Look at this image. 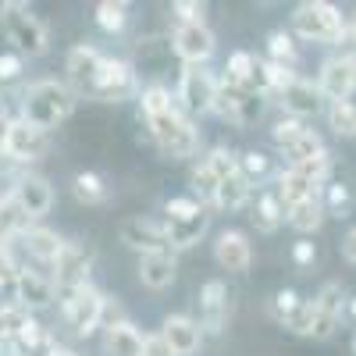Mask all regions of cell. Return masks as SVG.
Instances as JSON below:
<instances>
[{
	"instance_id": "cell-39",
	"label": "cell",
	"mask_w": 356,
	"mask_h": 356,
	"mask_svg": "<svg viewBox=\"0 0 356 356\" xmlns=\"http://www.w3.org/2000/svg\"><path fill=\"white\" fill-rule=\"evenodd\" d=\"M139 107H143V118H150V114H161V111H171L175 100L164 86H150V89H143L139 93Z\"/></svg>"
},
{
	"instance_id": "cell-53",
	"label": "cell",
	"mask_w": 356,
	"mask_h": 356,
	"mask_svg": "<svg viewBox=\"0 0 356 356\" xmlns=\"http://www.w3.org/2000/svg\"><path fill=\"white\" fill-rule=\"evenodd\" d=\"M342 257H346L349 264H356V228L346 232V239H342Z\"/></svg>"
},
{
	"instance_id": "cell-46",
	"label": "cell",
	"mask_w": 356,
	"mask_h": 356,
	"mask_svg": "<svg viewBox=\"0 0 356 356\" xmlns=\"http://www.w3.org/2000/svg\"><path fill=\"white\" fill-rule=\"evenodd\" d=\"M349 203H353V193H349V186H346V182H335V186H328V207H324V211H332V214L346 218Z\"/></svg>"
},
{
	"instance_id": "cell-32",
	"label": "cell",
	"mask_w": 356,
	"mask_h": 356,
	"mask_svg": "<svg viewBox=\"0 0 356 356\" xmlns=\"http://www.w3.org/2000/svg\"><path fill=\"white\" fill-rule=\"evenodd\" d=\"M253 72H257V57L246 54V50H235L225 65V82L239 86V89H253ZM257 93V89H253Z\"/></svg>"
},
{
	"instance_id": "cell-17",
	"label": "cell",
	"mask_w": 356,
	"mask_h": 356,
	"mask_svg": "<svg viewBox=\"0 0 356 356\" xmlns=\"http://www.w3.org/2000/svg\"><path fill=\"white\" fill-rule=\"evenodd\" d=\"M11 196H15V203L22 207V214L29 221L50 214V207H54V189H50V182L43 175H22Z\"/></svg>"
},
{
	"instance_id": "cell-16",
	"label": "cell",
	"mask_w": 356,
	"mask_h": 356,
	"mask_svg": "<svg viewBox=\"0 0 356 356\" xmlns=\"http://www.w3.org/2000/svg\"><path fill=\"white\" fill-rule=\"evenodd\" d=\"M310 310H314V339H332L335 328H339V317H342V285L339 282H328L321 285V292L310 300Z\"/></svg>"
},
{
	"instance_id": "cell-48",
	"label": "cell",
	"mask_w": 356,
	"mask_h": 356,
	"mask_svg": "<svg viewBox=\"0 0 356 356\" xmlns=\"http://www.w3.org/2000/svg\"><path fill=\"white\" fill-rule=\"evenodd\" d=\"M25 72L22 54H0V82H18Z\"/></svg>"
},
{
	"instance_id": "cell-11",
	"label": "cell",
	"mask_w": 356,
	"mask_h": 356,
	"mask_svg": "<svg viewBox=\"0 0 356 356\" xmlns=\"http://www.w3.org/2000/svg\"><path fill=\"white\" fill-rule=\"evenodd\" d=\"M317 89H321V97H328L332 104L349 100L356 93V54H339L332 61H324Z\"/></svg>"
},
{
	"instance_id": "cell-27",
	"label": "cell",
	"mask_w": 356,
	"mask_h": 356,
	"mask_svg": "<svg viewBox=\"0 0 356 356\" xmlns=\"http://www.w3.org/2000/svg\"><path fill=\"white\" fill-rule=\"evenodd\" d=\"M275 193H278V200H282V203L289 207V211H292V207H300L303 200H314V196H317V186L310 182L307 175L296 171V168H285V171L278 175V186H275Z\"/></svg>"
},
{
	"instance_id": "cell-25",
	"label": "cell",
	"mask_w": 356,
	"mask_h": 356,
	"mask_svg": "<svg viewBox=\"0 0 356 356\" xmlns=\"http://www.w3.org/2000/svg\"><path fill=\"white\" fill-rule=\"evenodd\" d=\"M22 246L29 250V257H36V260H43V264H54L57 253L65 250V239H61L57 232L43 228V225H29V228L22 232Z\"/></svg>"
},
{
	"instance_id": "cell-13",
	"label": "cell",
	"mask_w": 356,
	"mask_h": 356,
	"mask_svg": "<svg viewBox=\"0 0 356 356\" xmlns=\"http://www.w3.org/2000/svg\"><path fill=\"white\" fill-rule=\"evenodd\" d=\"M122 243L136 253H168V225H157V221H146V218H125L122 228Z\"/></svg>"
},
{
	"instance_id": "cell-56",
	"label": "cell",
	"mask_w": 356,
	"mask_h": 356,
	"mask_svg": "<svg viewBox=\"0 0 356 356\" xmlns=\"http://www.w3.org/2000/svg\"><path fill=\"white\" fill-rule=\"evenodd\" d=\"M54 356H79V353H75V349H57Z\"/></svg>"
},
{
	"instance_id": "cell-29",
	"label": "cell",
	"mask_w": 356,
	"mask_h": 356,
	"mask_svg": "<svg viewBox=\"0 0 356 356\" xmlns=\"http://www.w3.org/2000/svg\"><path fill=\"white\" fill-rule=\"evenodd\" d=\"M214 203L221 207V211H243V207L250 203V182L243 175L225 178V182L218 186V193H214Z\"/></svg>"
},
{
	"instance_id": "cell-47",
	"label": "cell",
	"mask_w": 356,
	"mask_h": 356,
	"mask_svg": "<svg viewBox=\"0 0 356 356\" xmlns=\"http://www.w3.org/2000/svg\"><path fill=\"white\" fill-rule=\"evenodd\" d=\"M300 303H303V300H300V296H296L292 289H282V292L275 296V303H271V314L285 324V317H292L296 310H300Z\"/></svg>"
},
{
	"instance_id": "cell-36",
	"label": "cell",
	"mask_w": 356,
	"mask_h": 356,
	"mask_svg": "<svg viewBox=\"0 0 356 356\" xmlns=\"http://www.w3.org/2000/svg\"><path fill=\"white\" fill-rule=\"evenodd\" d=\"M29 321H33V314H29L25 307H18V303H0V342H8V339H15L18 332H25Z\"/></svg>"
},
{
	"instance_id": "cell-26",
	"label": "cell",
	"mask_w": 356,
	"mask_h": 356,
	"mask_svg": "<svg viewBox=\"0 0 356 356\" xmlns=\"http://www.w3.org/2000/svg\"><path fill=\"white\" fill-rule=\"evenodd\" d=\"M207 228H211V214H207V207H200L193 218L168 225V246H175V250H189V246H196L203 235H207Z\"/></svg>"
},
{
	"instance_id": "cell-6",
	"label": "cell",
	"mask_w": 356,
	"mask_h": 356,
	"mask_svg": "<svg viewBox=\"0 0 356 356\" xmlns=\"http://www.w3.org/2000/svg\"><path fill=\"white\" fill-rule=\"evenodd\" d=\"M136 68L129 61H122V57H104L100 65V75L93 82V89H89V100H104V104H118V100H129L136 97Z\"/></svg>"
},
{
	"instance_id": "cell-3",
	"label": "cell",
	"mask_w": 356,
	"mask_h": 356,
	"mask_svg": "<svg viewBox=\"0 0 356 356\" xmlns=\"http://www.w3.org/2000/svg\"><path fill=\"white\" fill-rule=\"evenodd\" d=\"M146 129H150V136H154V143L161 146V150L168 157H178V161L193 157L196 146H200V132L193 129V122L178 107L150 114V118H146Z\"/></svg>"
},
{
	"instance_id": "cell-50",
	"label": "cell",
	"mask_w": 356,
	"mask_h": 356,
	"mask_svg": "<svg viewBox=\"0 0 356 356\" xmlns=\"http://www.w3.org/2000/svg\"><path fill=\"white\" fill-rule=\"evenodd\" d=\"M203 4H200V0H178V4H175V15L178 18H182V22H203Z\"/></svg>"
},
{
	"instance_id": "cell-49",
	"label": "cell",
	"mask_w": 356,
	"mask_h": 356,
	"mask_svg": "<svg viewBox=\"0 0 356 356\" xmlns=\"http://www.w3.org/2000/svg\"><path fill=\"white\" fill-rule=\"evenodd\" d=\"M15 275H18V264H15L11 250L0 246V289H11L15 285Z\"/></svg>"
},
{
	"instance_id": "cell-18",
	"label": "cell",
	"mask_w": 356,
	"mask_h": 356,
	"mask_svg": "<svg viewBox=\"0 0 356 356\" xmlns=\"http://www.w3.org/2000/svg\"><path fill=\"white\" fill-rule=\"evenodd\" d=\"M11 289H15L18 307H25L29 314L50 307V303H54V296H57L54 278H43L40 271H29V267H18V275H15V285H11Z\"/></svg>"
},
{
	"instance_id": "cell-43",
	"label": "cell",
	"mask_w": 356,
	"mask_h": 356,
	"mask_svg": "<svg viewBox=\"0 0 356 356\" xmlns=\"http://www.w3.org/2000/svg\"><path fill=\"white\" fill-rule=\"evenodd\" d=\"M203 203H196L193 196H175V200H168L164 203V214H168V225H175V221H186V218H193L196 211H200Z\"/></svg>"
},
{
	"instance_id": "cell-30",
	"label": "cell",
	"mask_w": 356,
	"mask_h": 356,
	"mask_svg": "<svg viewBox=\"0 0 356 356\" xmlns=\"http://www.w3.org/2000/svg\"><path fill=\"white\" fill-rule=\"evenodd\" d=\"M324 214H328V211H324V203L314 196V200H303L300 207H292V211H289V225L300 235H310V232H317L324 225Z\"/></svg>"
},
{
	"instance_id": "cell-34",
	"label": "cell",
	"mask_w": 356,
	"mask_h": 356,
	"mask_svg": "<svg viewBox=\"0 0 356 356\" xmlns=\"http://www.w3.org/2000/svg\"><path fill=\"white\" fill-rule=\"evenodd\" d=\"M97 25L111 36L122 33V29L129 25V4H122V0H100L97 4Z\"/></svg>"
},
{
	"instance_id": "cell-20",
	"label": "cell",
	"mask_w": 356,
	"mask_h": 356,
	"mask_svg": "<svg viewBox=\"0 0 356 356\" xmlns=\"http://www.w3.org/2000/svg\"><path fill=\"white\" fill-rule=\"evenodd\" d=\"M161 335H164V342L171 346L175 356H193V353L203 346V328H200L193 317H186V314H171V317H164Z\"/></svg>"
},
{
	"instance_id": "cell-42",
	"label": "cell",
	"mask_w": 356,
	"mask_h": 356,
	"mask_svg": "<svg viewBox=\"0 0 356 356\" xmlns=\"http://www.w3.org/2000/svg\"><path fill=\"white\" fill-rule=\"evenodd\" d=\"M303 132H307V125L300 122V118H282V122L271 129V139H275L278 150H285V146H292V143L300 139Z\"/></svg>"
},
{
	"instance_id": "cell-35",
	"label": "cell",
	"mask_w": 356,
	"mask_h": 356,
	"mask_svg": "<svg viewBox=\"0 0 356 356\" xmlns=\"http://www.w3.org/2000/svg\"><path fill=\"white\" fill-rule=\"evenodd\" d=\"M292 164H303V161H314V157H321V154H328V150H324V139L314 132V129H307L300 139H296L292 146H285V150H282Z\"/></svg>"
},
{
	"instance_id": "cell-2",
	"label": "cell",
	"mask_w": 356,
	"mask_h": 356,
	"mask_svg": "<svg viewBox=\"0 0 356 356\" xmlns=\"http://www.w3.org/2000/svg\"><path fill=\"white\" fill-rule=\"evenodd\" d=\"M292 33L300 40H314V43H342L346 22L339 8L328 4V0H307V4L292 11Z\"/></svg>"
},
{
	"instance_id": "cell-28",
	"label": "cell",
	"mask_w": 356,
	"mask_h": 356,
	"mask_svg": "<svg viewBox=\"0 0 356 356\" xmlns=\"http://www.w3.org/2000/svg\"><path fill=\"white\" fill-rule=\"evenodd\" d=\"M285 218H289V207L278 200V193H275V189L257 196V207H253V225H257L260 232H275Z\"/></svg>"
},
{
	"instance_id": "cell-8",
	"label": "cell",
	"mask_w": 356,
	"mask_h": 356,
	"mask_svg": "<svg viewBox=\"0 0 356 356\" xmlns=\"http://www.w3.org/2000/svg\"><path fill=\"white\" fill-rule=\"evenodd\" d=\"M89 267H93V250L82 243H65V250L54 260V289L68 296V292L89 285Z\"/></svg>"
},
{
	"instance_id": "cell-9",
	"label": "cell",
	"mask_w": 356,
	"mask_h": 356,
	"mask_svg": "<svg viewBox=\"0 0 356 356\" xmlns=\"http://www.w3.org/2000/svg\"><path fill=\"white\" fill-rule=\"evenodd\" d=\"M214 97H218V79L196 65H186L182 79H178V100H182V107L189 114H207V111H214Z\"/></svg>"
},
{
	"instance_id": "cell-7",
	"label": "cell",
	"mask_w": 356,
	"mask_h": 356,
	"mask_svg": "<svg viewBox=\"0 0 356 356\" xmlns=\"http://www.w3.org/2000/svg\"><path fill=\"white\" fill-rule=\"evenodd\" d=\"M214 111L232 125H253L264 114V97L253 89H239L232 82H218V97H214Z\"/></svg>"
},
{
	"instance_id": "cell-33",
	"label": "cell",
	"mask_w": 356,
	"mask_h": 356,
	"mask_svg": "<svg viewBox=\"0 0 356 356\" xmlns=\"http://www.w3.org/2000/svg\"><path fill=\"white\" fill-rule=\"evenodd\" d=\"M72 189H75V200L86 203V207H97V203L107 200V186H104V178L97 171H79Z\"/></svg>"
},
{
	"instance_id": "cell-5",
	"label": "cell",
	"mask_w": 356,
	"mask_h": 356,
	"mask_svg": "<svg viewBox=\"0 0 356 356\" xmlns=\"http://www.w3.org/2000/svg\"><path fill=\"white\" fill-rule=\"evenodd\" d=\"M61 310H65V321L75 335H93L100 328V321L107 317V296L97 289V285H82L75 292H68L61 300Z\"/></svg>"
},
{
	"instance_id": "cell-40",
	"label": "cell",
	"mask_w": 356,
	"mask_h": 356,
	"mask_svg": "<svg viewBox=\"0 0 356 356\" xmlns=\"http://www.w3.org/2000/svg\"><path fill=\"white\" fill-rule=\"evenodd\" d=\"M271 171V161H267V154H260V150H250V154H243L239 157V175L246 178V182L253 186V182H260V178Z\"/></svg>"
},
{
	"instance_id": "cell-22",
	"label": "cell",
	"mask_w": 356,
	"mask_h": 356,
	"mask_svg": "<svg viewBox=\"0 0 356 356\" xmlns=\"http://www.w3.org/2000/svg\"><path fill=\"white\" fill-rule=\"evenodd\" d=\"M278 104L292 114V118H310L321 111V89L307 79H296L292 86H285L278 93Z\"/></svg>"
},
{
	"instance_id": "cell-12",
	"label": "cell",
	"mask_w": 356,
	"mask_h": 356,
	"mask_svg": "<svg viewBox=\"0 0 356 356\" xmlns=\"http://www.w3.org/2000/svg\"><path fill=\"white\" fill-rule=\"evenodd\" d=\"M175 54L186 65H203L214 54V33L207 29V22H178L175 29Z\"/></svg>"
},
{
	"instance_id": "cell-58",
	"label": "cell",
	"mask_w": 356,
	"mask_h": 356,
	"mask_svg": "<svg viewBox=\"0 0 356 356\" xmlns=\"http://www.w3.org/2000/svg\"><path fill=\"white\" fill-rule=\"evenodd\" d=\"M353 353H356V339H353Z\"/></svg>"
},
{
	"instance_id": "cell-19",
	"label": "cell",
	"mask_w": 356,
	"mask_h": 356,
	"mask_svg": "<svg viewBox=\"0 0 356 356\" xmlns=\"http://www.w3.org/2000/svg\"><path fill=\"white\" fill-rule=\"evenodd\" d=\"M57 349V339L43 328L40 321H29V328L18 332L15 339L0 342V356H54Z\"/></svg>"
},
{
	"instance_id": "cell-14",
	"label": "cell",
	"mask_w": 356,
	"mask_h": 356,
	"mask_svg": "<svg viewBox=\"0 0 356 356\" xmlns=\"http://www.w3.org/2000/svg\"><path fill=\"white\" fill-rule=\"evenodd\" d=\"M100 65H104V54L97 47H72L68 50V61H65V72H68V89L72 93H82L89 97V89H93L97 75H100Z\"/></svg>"
},
{
	"instance_id": "cell-51",
	"label": "cell",
	"mask_w": 356,
	"mask_h": 356,
	"mask_svg": "<svg viewBox=\"0 0 356 356\" xmlns=\"http://www.w3.org/2000/svg\"><path fill=\"white\" fill-rule=\"evenodd\" d=\"M143 356H175V353H171V346L164 342V335L157 332V335H146V339H143Z\"/></svg>"
},
{
	"instance_id": "cell-23",
	"label": "cell",
	"mask_w": 356,
	"mask_h": 356,
	"mask_svg": "<svg viewBox=\"0 0 356 356\" xmlns=\"http://www.w3.org/2000/svg\"><path fill=\"white\" fill-rule=\"evenodd\" d=\"M104 356H143V335L132 321H111L104 332Z\"/></svg>"
},
{
	"instance_id": "cell-55",
	"label": "cell",
	"mask_w": 356,
	"mask_h": 356,
	"mask_svg": "<svg viewBox=\"0 0 356 356\" xmlns=\"http://www.w3.org/2000/svg\"><path fill=\"white\" fill-rule=\"evenodd\" d=\"M342 40H353V43H356V15H353V22L346 25V36H342Z\"/></svg>"
},
{
	"instance_id": "cell-54",
	"label": "cell",
	"mask_w": 356,
	"mask_h": 356,
	"mask_svg": "<svg viewBox=\"0 0 356 356\" xmlns=\"http://www.w3.org/2000/svg\"><path fill=\"white\" fill-rule=\"evenodd\" d=\"M11 122H15V118L4 111V107H0V157H4V143H8V132H11Z\"/></svg>"
},
{
	"instance_id": "cell-10",
	"label": "cell",
	"mask_w": 356,
	"mask_h": 356,
	"mask_svg": "<svg viewBox=\"0 0 356 356\" xmlns=\"http://www.w3.org/2000/svg\"><path fill=\"white\" fill-rule=\"evenodd\" d=\"M47 146H50V132L29 125L25 118H15L11 132H8V143H4V157H11L18 164H33L47 154Z\"/></svg>"
},
{
	"instance_id": "cell-44",
	"label": "cell",
	"mask_w": 356,
	"mask_h": 356,
	"mask_svg": "<svg viewBox=\"0 0 356 356\" xmlns=\"http://www.w3.org/2000/svg\"><path fill=\"white\" fill-rule=\"evenodd\" d=\"M218 175L207 168V164H200V168H193V189L200 193V200H214V193H218Z\"/></svg>"
},
{
	"instance_id": "cell-57",
	"label": "cell",
	"mask_w": 356,
	"mask_h": 356,
	"mask_svg": "<svg viewBox=\"0 0 356 356\" xmlns=\"http://www.w3.org/2000/svg\"><path fill=\"white\" fill-rule=\"evenodd\" d=\"M349 317H353V321H356V300H353V303H349Z\"/></svg>"
},
{
	"instance_id": "cell-4",
	"label": "cell",
	"mask_w": 356,
	"mask_h": 356,
	"mask_svg": "<svg viewBox=\"0 0 356 356\" xmlns=\"http://www.w3.org/2000/svg\"><path fill=\"white\" fill-rule=\"evenodd\" d=\"M0 22H4L8 40L18 47V54L40 57L47 54V25L29 11V4H0Z\"/></svg>"
},
{
	"instance_id": "cell-31",
	"label": "cell",
	"mask_w": 356,
	"mask_h": 356,
	"mask_svg": "<svg viewBox=\"0 0 356 356\" xmlns=\"http://www.w3.org/2000/svg\"><path fill=\"white\" fill-rule=\"evenodd\" d=\"M29 228V218L22 214V207L15 203V196H0V246H8V239L22 235Z\"/></svg>"
},
{
	"instance_id": "cell-38",
	"label": "cell",
	"mask_w": 356,
	"mask_h": 356,
	"mask_svg": "<svg viewBox=\"0 0 356 356\" xmlns=\"http://www.w3.org/2000/svg\"><path fill=\"white\" fill-rule=\"evenodd\" d=\"M203 164L218 175V182H225V178H232V175H239V157H235L228 146H214L211 157H207Z\"/></svg>"
},
{
	"instance_id": "cell-37",
	"label": "cell",
	"mask_w": 356,
	"mask_h": 356,
	"mask_svg": "<svg viewBox=\"0 0 356 356\" xmlns=\"http://www.w3.org/2000/svg\"><path fill=\"white\" fill-rule=\"evenodd\" d=\"M328 125L335 136H356V104L353 100H335L328 107Z\"/></svg>"
},
{
	"instance_id": "cell-15",
	"label": "cell",
	"mask_w": 356,
	"mask_h": 356,
	"mask_svg": "<svg viewBox=\"0 0 356 356\" xmlns=\"http://www.w3.org/2000/svg\"><path fill=\"white\" fill-rule=\"evenodd\" d=\"M228 314H232V307H228V285L221 278L207 282L200 289V328H207L211 335H221L228 328Z\"/></svg>"
},
{
	"instance_id": "cell-52",
	"label": "cell",
	"mask_w": 356,
	"mask_h": 356,
	"mask_svg": "<svg viewBox=\"0 0 356 356\" xmlns=\"http://www.w3.org/2000/svg\"><path fill=\"white\" fill-rule=\"evenodd\" d=\"M314 257H317V250H314V243H307V239H300V243L292 246V260L300 264V267H310Z\"/></svg>"
},
{
	"instance_id": "cell-21",
	"label": "cell",
	"mask_w": 356,
	"mask_h": 356,
	"mask_svg": "<svg viewBox=\"0 0 356 356\" xmlns=\"http://www.w3.org/2000/svg\"><path fill=\"white\" fill-rule=\"evenodd\" d=\"M214 260L225 271H246L253 264V246L243 232H221L218 243H214Z\"/></svg>"
},
{
	"instance_id": "cell-24",
	"label": "cell",
	"mask_w": 356,
	"mask_h": 356,
	"mask_svg": "<svg viewBox=\"0 0 356 356\" xmlns=\"http://www.w3.org/2000/svg\"><path fill=\"white\" fill-rule=\"evenodd\" d=\"M175 275H178V267H175L171 253H146V257H139V282L146 289L161 292V289H168L175 282Z\"/></svg>"
},
{
	"instance_id": "cell-1",
	"label": "cell",
	"mask_w": 356,
	"mask_h": 356,
	"mask_svg": "<svg viewBox=\"0 0 356 356\" xmlns=\"http://www.w3.org/2000/svg\"><path fill=\"white\" fill-rule=\"evenodd\" d=\"M75 111V93L65 86V82H57V79H40L33 82L22 93V114L29 125H36L43 132L57 129L65 122V118Z\"/></svg>"
},
{
	"instance_id": "cell-45",
	"label": "cell",
	"mask_w": 356,
	"mask_h": 356,
	"mask_svg": "<svg viewBox=\"0 0 356 356\" xmlns=\"http://www.w3.org/2000/svg\"><path fill=\"white\" fill-rule=\"evenodd\" d=\"M285 328L292 335H310L314 332V310H310V300L300 303V310H296L292 317H285Z\"/></svg>"
},
{
	"instance_id": "cell-41",
	"label": "cell",
	"mask_w": 356,
	"mask_h": 356,
	"mask_svg": "<svg viewBox=\"0 0 356 356\" xmlns=\"http://www.w3.org/2000/svg\"><path fill=\"white\" fill-rule=\"evenodd\" d=\"M267 54H271L275 65L292 68V61H296V43H292V36H289V33H271V40H267Z\"/></svg>"
}]
</instances>
